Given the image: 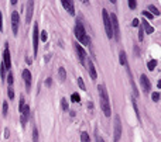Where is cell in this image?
I'll list each match as a JSON object with an SVG mask.
<instances>
[{
  "mask_svg": "<svg viewBox=\"0 0 161 142\" xmlns=\"http://www.w3.org/2000/svg\"><path fill=\"white\" fill-rule=\"evenodd\" d=\"M98 92H99V101H100V110L103 111V114L106 117H110L112 115V107H110L109 93L106 90V86L105 84H99Z\"/></svg>",
  "mask_w": 161,
  "mask_h": 142,
  "instance_id": "cell-1",
  "label": "cell"
},
{
  "mask_svg": "<svg viewBox=\"0 0 161 142\" xmlns=\"http://www.w3.org/2000/svg\"><path fill=\"white\" fill-rule=\"evenodd\" d=\"M75 37H76V40L82 44V45H85V47H89L91 45V38L89 35L86 34V31H85V27H83V24L82 21L79 20H76V24H75Z\"/></svg>",
  "mask_w": 161,
  "mask_h": 142,
  "instance_id": "cell-2",
  "label": "cell"
},
{
  "mask_svg": "<svg viewBox=\"0 0 161 142\" xmlns=\"http://www.w3.org/2000/svg\"><path fill=\"white\" fill-rule=\"evenodd\" d=\"M110 18V24H112V31H113V38L116 41H120V25H119V20H117V16L115 13L109 14Z\"/></svg>",
  "mask_w": 161,
  "mask_h": 142,
  "instance_id": "cell-3",
  "label": "cell"
},
{
  "mask_svg": "<svg viewBox=\"0 0 161 142\" xmlns=\"http://www.w3.org/2000/svg\"><path fill=\"white\" fill-rule=\"evenodd\" d=\"M102 18H103V25H105V30H106V35L109 40L113 38V31H112V24H110V18H109V13L106 9L102 10Z\"/></svg>",
  "mask_w": 161,
  "mask_h": 142,
  "instance_id": "cell-4",
  "label": "cell"
},
{
  "mask_svg": "<svg viewBox=\"0 0 161 142\" xmlns=\"http://www.w3.org/2000/svg\"><path fill=\"white\" fill-rule=\"evenodd\" d=\"M121 132H123V128H121V121H120V117H119V115H115V128H113V141H115V142H120Z\"/></svg>",
  "mask_w": 161,
  "mask_h": 142,
  "instance_id": "cell-5",
  "label": "cell"
},
{
  "mask_svg": "<svg viewBox=\"0 0 161 142\" xmlns=\"http://www.w3.org/2000/svg\"><path fill=\"white\" fill-rule=\"evenodd\" d=\"M31 117V112H30V106L29 104H24V107L21 108V111H20V123L23 127H26L27 124V121L30 120Z\"/></svg>",
  "mask_w": 161,
  "mask_h": 142,
  "instance_id": "cell-6",
  "label": "cell"
},
{
  "mask_svg": "<svg viewBox=\"0 0 161 142\" xmlns=\"http://www.w3.org/2000/svg\"><path fill=\"white\" fill-rule=\"evenodd\" d=\"M74 47H75V51H76V53H78V59H79V62L82 63V65H86L88 55H86V52H85V49H83V48H82V45H79L78 42H75Z\"/></svg>",
  "mask_w": 161,
  "mask_h": 142,
  "instance_id": "cell-7",
  "label": "cell"
},
{
  "mask_svg": "<svg viewBox=\"0 0 161 142\" xmlns=\"http://www.w3.org/2000/svg\"><path fill=\"white\" fill-rule=\"evenodd\" d=\"M38 40H40V31H38V24H34V30H33V48H34V56L38 53Z\"/></svg>",
  "mask_w": 161,
  "mask_h": 142,
  "instance_id": "cell-8",
  "label": "cell"
},
{
  "mask_svg": "<svg viewBox=\"0 0 161 142\" xmlns=\"http://www.w3.org/2000/svg\"><path fill=\"white\" fill-rule=\"evenodd\" d=\"M6 47H4V52H3V63L6 66V69L10 72L12 69V58H10V49H9V44H4Z\"/></svg>",
  "mask_w": 161,
  "mask_h": 142,
  "instance_id": "cell-9",
  "label": "cell"
},
{
  "mask_svg": "<svg viewBox=\"0 0 161 142\" xmlns=\"http://www.w3.org/2000/svg\"><path fill=\"white\" fill-rule=\"evenodd\" d=\"M18 27H20V16H18V12H13L12 13V30H13L14 35H17Z\"/></svg>",
  "mask_w": 161,
  "mask_h": 142,
  "instance_id": "cell-10",
  "label": "cell"
},
{
  "mask_svg": "<svg viewBox=\"0 0 161 142\" xmlns=\"http://www.w3.org/2000/svg\"><path fill=\"white\" fill-rule=\"evenodd\" d=\"M33 14H34V1H33V0H29V1H27V13H26V23L27 24L31 23Z\"/></svg>",
  "mask_w": 161,
  "mask_h": 142,
  "instance_id": "cell-11",
  "label": "cell"
},
{
  "mask_svg": "<svg viewBox=\"0 0 161 142\" xmlns=\"http://www.w3.org/2000/svg\"><path fill=\"white\" fill-rule=\"evenodd\" d=\"M86 68H88V72H89V76H91V79L95 82V80L98 79V72H96V68H95V65H93V62L91 59L86 61Z\"/></svg>",
  "mask_w": 161,
  "mask_h": 142,
  "instance_id": "cell-12",
  "label": "cell"
},
{
  "mask_svg": "<svg viewBox=\"0 0 161 142\" xmlns=\"http://www.w3.org/2000/svg\"><path fill=\"white\" fill-rule=\"evenodd\" d=\"M140 83H141V87L146 93H150L151 92V83H150L149 77L146 76V75H141L140 76Z\"/></svg>",
  "mask_w": 161,
  "mask_h": 142,
  "instance_id": "cell-13",
  "label": "cell"
},
{
  "mask_svg": "<svg viewBox=\"0 0 161 142\" xmlns=\"http://www.w3.org/2000/svg\"><path fill=\"white\" fill-rule=\"evenodd\" d=\"M61 4H62V7L69 13V14H71V16H75L74 1H71V0H62V1H61Z\"/></svg>",
  "mask_w": 161,
  "mask_h": 142,
  "instance_id": "cell-14",
  "label": "cell"
},
{
  "mask_svg": "<svg viewBox=\"0 0 161 142\" xmlns=\"http://www.w3.org/2000/svg\"><path fill=\"white\" fill-rule=\"evenodd\" d=\"M23 79H24V83H26V87L30 92V89H31V72L29 69L23 71Z\"/></svg>",
  "mask_w": 161,
  "mask_h": 142,
  "instance_id": "cell-15",
  "label": "cell"
},
{
  "mask_svg": "<svg viewBox=\"0 0 161 142\" xmlns=\"http://www.w3.org/2000/svg\"><path fill=\"white\" fill-rule=\"evenodd\" d=\"M140 25L143 27V30L146 31V34H153V32H154V27H151L147 20H144V18H143V21H141V24H140Z\"/></svg>",
  "mask_w": 161,
  "mask_h": 142,
  "instance_id": "cell-16",
  "label": "cell"
},
{
  "mask_svg": "<svg viewBox=\"0 0 161 142\" xmlns=\"http://www.w3.org/2000/svg\"><path fill=\"white\" fill-rule=\"evenodd\" d=\"M119 62H120L121 66L127 65V56H126V52H124V51H120V52H119Z\"/></svg>",
  "mask_w": 161,
  "mask_h": 142,
  "instance_id": "cell-17",
  "label": "cell"
},
{
  "mask_svg": "<svg viewBox=\"0 0 161 142\" xmlns=\"http://www.w3.org/2000/svg\"><path fill=\"white\" fill-rule=\"evenodd\" d=\"M58 76H59L61 82H65V79H67V71H65V68H62V66L58 68Z\"/></svg>",
  "mask_w": 161,
  "mask_h": 142,
  "instance_id": "cell-18",
  "label": "cell"
},
{
  "mask_svg": "<svg viewBox=\"0 0 161 142\" xmlns=\"http://www.w3.org/2000/svg\"><path fill=\"white\" fill-rule=\"evenodd\" d=\"M147 12L149 13H151V14H153V16H157V17H158V16H160V10H158V9H157V7L154 6V4H150L149 6V10H147Z\"/></svg>",
  "mask_w": 161,
  "mask_h": 142,
  "instance_id": "cell-19",
  "label": "cell"
},
{
  "mask_svg": "<svg viewBox=\"0 0 161 142\" xmlns=\"http://www.w3.org/2000/svg\"><path fill=\"white\" fill-rule=\"evenodd\" d=\"M157 65H158V61H157V59H151V61H149L147 68H149V71H154L155 68H157Z\"/></svg>",
  "mask_w": 161,
  "mask_h": 142,
  "instance_id": "cell-20",
  "label": "cell"
},
{
  "mask_svg": "<svg viewBox=\"0 0 161 142\" xmlns=\"http://www.w3.org/2000/svg\"><path fill=\"white\" fill-rule=\"evenodd\" d=\"M6 82H7V84H9V87L13 86V83H14V76H13L12 72H9V75L6 76Z\"/></svg>",
  "mask_w": 161,
  "mask_h": 142,
  "instance_id": "cell-21",
  "label": "cell"
},
{
  "mask_svg": "<svg viewBox=\"0 0 161 142\" xmlns=\"http://www.w3.org/2000/svg\"><path fill=\"white\" fill-rule=\"evenodd\" d=\"M80 142H91V136L88 132H80Z\"/></svg>",
  "mask_w": 161,
  "mask_h": 142,
  "instance_id": "cell-22",
  "label": "cell"
},
{
  "mask_svg": "<svg viewBox=\"0 0 161 142\" xmlns=\"http://www.w3.org/2000/svg\"><path fill=\"white\" fill-rule=\"evenodd\" d=\"M0 79H6V66H4V63L1 62L0 63Z\"/></svg>",
  "mask_w": 161,
  "mask_h": 142,
  "instance_id": "cell-23",
  "label": "cell"
},
{
  "mask_svg": "<svg viewBox=\"0 0 161 142\" xmlns=\"http://www.w3.org/2000/svg\"><path fill=\"white\" fill-rule=\"evenodd\" d=\"M61 108H62L64 111H67V110L69 108V103H68V100H67L65 97H62V99H61Z\"/></svg>",
  "mask_w": 161,
  "mask_h": 142,
  "instance_id": "cell-24",
  "label": "cell"
},
{
  "mask_svg": "<svg viewBox=\"0 0 161 142\" xmlns=\"http://www.w3.org/2000/svg\"><path fill=\"white\" fill-rule=\"evenodd\" d=\"M71 101H72V103H79V101H80V96L76 92L72 93V96H71Z\"/></svg>",
  "mask_w": 161,
  "mask_h": 142,
  "instance_id": "cell-25",
  "label": "cell"
},
{
  "mask_svg": "<svg viewBox=\"0 0 161 142\" xmlns=\"http://www.w3.org/2000/svg\"><path fill=\"white\" fill-rule=\"evenodd\" d=\"M141 14H143L144 20H147V21H149V20H153V18H154V16H153V14H151V13L146 12V10H144V12H141Z\"/></svg>",
  "mask_w": 161,
  "mask_h": 142,
  "instance_id": "cell-26",
  "label": "cell"
},
{
  "mask_svg": "<svg viewBox=\"0 0 161 142\" xmlns=\"http://www.w3.org/2000/svg\"><path fill=\"white\" fill-rule=\"evenodd\" d=\"M33 142H38V130H37V127H33Z\"/></svg>",
  "mask_w": 161,
  "mask_h": 142,
  "instance_id": "cell-27",
  "label": "cell"
},
{
  "mask_svg": "<svg viewBox=\"0 0 161 142\" xmlns=\"http://www.w3.org/2000/svg\"><path fill=\"white\" fill-rule=\"evenodd\" d=\"M151 100L154 101V103L160 101V93H158V92H153V93H151Z\"/></svg>",
  "mask_w": 161,
  "mask_h": 142,
  "instance_id": "cell-28",
  "label": "cell"
},
{
  "mask_svg": "<svg viewBox=\"0 0 161 142\" xmlns=\"http://www.w3.org/2000/svg\"><path fill=\"white\" fill-rule=\"evenodd\" d=\"M144 40V30L141 25H138V41L141 42Z\"/></svg>",
  "mask_w": 161,
  "mask_h": 142,
  "instance_id": "cell-29",
  "label": "cell"
},
{
  "mask_svg": "<svg viewBox=\"0 0 161 142\" xmlns=\"http://www.w3.org/2000/svg\"><path fill=\"white\" fill-rule=\"evenodd\" d=\"M40 38H41V41L42 42H47V40H48V34H47V31H41Z\"/></svg>",
  "mask_w": 161,
  "mask_h": 142,
  "instance_id": "cell-30",
  "label": "cell"
},
{
  "mask_svg": "<svg viewBox=\"0 0 161 142\" xmlns=\"http://www.w3.org/2000/svg\"><path fill=\"white\" fill-rule=\"evenodd\" d=\"M78 86H79L80 90H86V87H85V83H83V80H82V77H78Z\"/></svg>",
  "mask_w": 161,
  "mask_h": 142,
  "instance_id": "cell-31",
  "label": "cell"
},
{
  "mask_svg": "<svg viewBox=\"0 0 161 142\" xmlns=\"http://www.w3.org/2000/svg\"><path fill=\"white\" fill-rule=\"evenodd\" d=\"M7 96H9L10 100L14 99V90H13V87H9V89H7Z\"/></svg>",
  "mask_w": 161,
  "mask_h": 142,
  "instance_id": "cell-32",
  "label": "cell"
},
{
  "mask_svg": "<svg viewBox=\"0 0 161 142\" xmlns=\"http://www.w3.org/2000/svg\"><path fill=\"white\" fill-rule=\"evenodd\" d=\"M7 112H9V103L4 101V103H3V115H4V117L7 115Z\"/></svg>",
  "mask_w": 161,
  "mask_h": 142,
  "instance_id": "cell-33",
  "label": "cell"
},
{
  "mask_svg": "<svg viewBox=\"0 0 161 142\" xmlns=\"http://www.w3.org/2000/svg\"><path fill=\"white\" fill-rule=\"evenodd\" d=\"M129 7H130L132 10H134V9L137 7V1H136V0H129Z\"/></svg>",
  "mask_w": 161,
  "mask_h": 142,
  "instance_id": "cell-34",
  "label": "cell"
},
{
  "mask_svg": "<svg viewBox=\"0 0 161 142\" xmlns=\"http://www.w3.org/2000/svg\"><path fill=\"white\" fill-rule=\"evenodd\" d=\"M133 108H134V112H136V115H137V118L140 120V114H138V108H137V104H136V101L133 99Z\"/></svg>",
  "mask_w": 161,
  "mask_h": 142,
  "instance_id": "cell-35",
  "label": "cell"
},
{
  "mask_svg": "<svg viewBox=\"0 0 161 142\" xmlns=\"http://www.w3.org/2000/svg\"><path fill=\"white\" fill-rule=\"evenodd\" d=\"M140 25V21H138V18H134L132 21V27H138Z\"/></svg>",
  "mask_w": 161,
  "mask_h": 142,
  "instance_id": "cell-36",
  "label": "cell"
},
{
  "mask_svg": "<svg viewBox=\"0 0 161 142\" xmlns=\"http://www.w3.org/2000/svg\"><path fill=\"white\" fill-rule=\"evenodd\" d=\"M51 84H52V79L51 77H48V79L45 80V86L47 87H51Z\"/></svg>",
  "mask_w": 161,
  "mask_h": 142,
  "instance_id": "cell-37",
  "label": "cell"
},
{
  "mask_svg": "<svg viewBox=\"0 0 161 142\" xmlns=\"http://www.w3.org/2000/svg\"><path fill=\"white\" fill-rule=\"evenodd\" d=\"M0 31H3V14L0 12Z\"/></svg>",
  "mask_w": 161,
  "mask_h": 142,
  "instance_id": "cell-38",
  "label": "cell"
},
{
  "mask_svg": "<svg viewBox=\"0 0 161 142\" xmlns=\"http://www.w3.org/2000/svg\"><path fill=\"white\" fill-rule=\"evenodd\" d=\"M9 136H10V130H9V128H4V138H9Z\"/></svg>",
  "mask_w": 161,
  "mask_h": 142,
  "instance_id": "cell-39",
  "label": "cell"
},
{
  "mask_svg": "<svg viewBox=\"0 0 161 142\" xmlns=\"http://www.w3.org/2000/svg\"><path fill=\"white\" fill-rule=\"evenodd\" d=\"M96 142H105V139L100 135H96Z\"/></svg>",
  "mask_w": 161,
  "mask_h": 142,
  "instance_id": "cell-40",
  "label": "cell"
}]
</instances>
